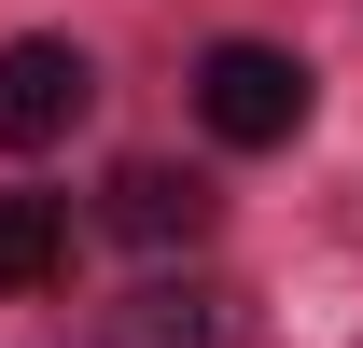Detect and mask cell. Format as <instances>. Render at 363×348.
<instances>
[{"label":"cell","instance_id":"obj_1","mask_svg":"<svg viewBox=\"0 0 363 348\" xmlns=\"http://www.w3.org/2000/svg\"><path fill=\"white\" fill-rule=\"evenodd\" d=\"M196 112H210L224 153H279V139L308 126V70H294L279 42H210L196 56Z\"/></svg>","mask_w":363,"mask_h":348},{"label":"cell","instance_id":"obj_2","mask_svg":"<svg viewBox=\"0 0 363 348\" xmlns=\"http://www.w3.org/2000/svg\"><path fill=\"white\" fill-rule=\"evenodd\" d=\"M84 98H98L84 42H0V153H43L56 126H84Z\"/></svg>","mask_w":363,"mask_h":348},{"label":"cell","instance_id":"obj_3","mask_svg":"<svg viewBox=\"0 0 363 348\" xmlns=\"http://www.w3.org/2000/svg\"><path fill=\"white\" fill-rule=\"evenodd\" d=\"M238 320H224V293L210 279H140L112 320H98V348H224Z\"/></svg>","mask_w":363,"mask_h":348},{"label":"cell","instance_id":"obj_4","mask_svg":"<svg viewBox=\"0 0 363 348\" xmlns=\"http://www.w3.org/2000/svg\"><path fill=\"white\" fill-rule=\"evenodd\" d=\"M98 223H112V237H140V251H168V237H210V181H182V168H112Z\"/></svg>","mask_w":363,"mask_h":348},{"label":"cell","instance_id":"obj_5","mask_svg":"<svg viewBox=\"0 0 363 348\" xmlns=\"http://www.w3.org/2000/svg\"><path fill=\"white\" fill-rule=\"evenodd\" d=\"M70 279V195H0V293H56Z\"/></svg>","mask_w":363,"mask_h":348}]
</instances>
